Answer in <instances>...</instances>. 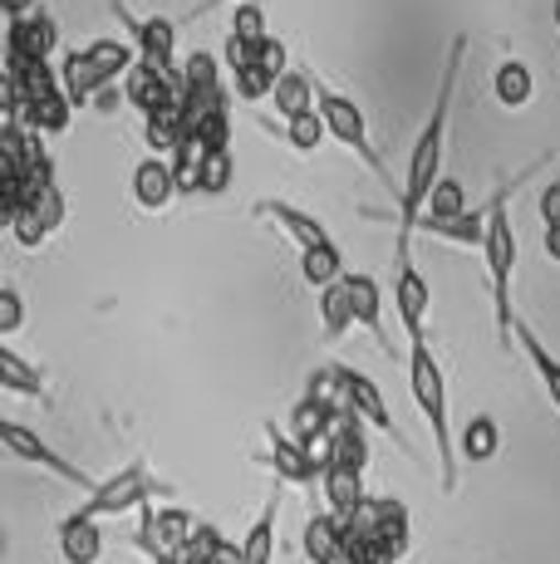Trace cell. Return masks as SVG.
I'll return each mask as SVG.
<instances>
[{
    "mask_svg": "<svg viewBox=\"0 0 560 564\" xmlns=\"http://www.w3.org/2000/svg\"><path fill=\"white\" fill-rule=\"evenodd\" d=\"M462 54H467V40H452L448 69L438 79V99H433V118L423 123L413 143V158H408V177L398 182V260H408V236L423 226L428 202H433L438 182H443V143H448V118H452V89H457V69Z\"/></svg>",
    "mask_w": 560,
    "mask_h": 564,
    "instance_id": "cell-1",
    "label": "cell"
},
{
    "mask_svg": "<svg viewBox=\"0 0 560 564\" xmlns=\"http://www.w3.org/2000/svg\"><path fill=\"white\" fill-rule=\"evenodd\" d=\"M408 388H413V403L433 427V447H438V476H443V491H457V442H452V422H448V383L443 368H438L433 349L423 344H408Z\"/></svg>",
    "mask_w": 560,
    "mask_h": 564,
    "instance_id": "cell-2",
    "label": "cell"
},
{
    "mask_svg": "<svg viewBox=\"0 0 560 564\" xmlns=\"http://www.w3.org/2000/svg\"><path fill=\"white\" fill-rule=\"evenodd\" d=\"M487 270H492V295H497V334L502 344H511L516 314H511V270H516V231H511V212H506V187L492 197V226H487Z\"/></svg>",
    "mask_w": 560,
    "mask_h": 564,
    "instance_id": "cell-3",
    "label": "cell"
},
{
    "mask_svg": "<svg viewBox=\"0 0 560 564\" xmlns=\"http://www.w3.org/2000/svg\"><path fill=\"white\" fill-rule=\"evenodd\" d=\"M158 496H168V486H163V481H153V471H148L143 462H128L118 476L99 481V491H94V496H84V501H79V516L104 520V516L148 511V506H153Z\"/></svg>",
    "mask_w": 560,
    "mask_h": 564,
    "instance_id": "cell-4",
    "label": "cell"
},
{
    "mask_svg": "<svg viewBox=\"0 0 560 564\" xmlns=\"http://www.w3.org/2000/svg\"><path fill=\"white\" fill-rule=\"evenodd\" d=\"M114 15L128 25V40L138 45V64L158 69L163 79H177L182 84V69H177V25L163 15H133L123 0H109Z\"/></svg>",
    "mask_w": 560,
    "mask_h": 564,
    "instance_id": "cell-5",
    "label": "cell"
},
{
    "mask_svg": "<svg viewBox=\"0 0 560 564\" xmlns=\"http://www.w3.org/2000/svg\"><path fill=\"white\" fill-rule=\"evenodd\" d=\"M315 108H320V118L330 123V133L340 138L344 148H354L364 162H369V172L384 182V187H394V172L384 167V158L374 153V143H369V128H364V113H359V104L354 99H344V94L335 89H325V84H315Z\"/></svg>",
    "mask_w": 560,
    "mask_h": 564,
    "instance_id": "cell-6",
    "label": "cell"
},
{
    "mask_svg": "<svg viewBox=\"0 0 560 564\" xmlns=\"http://www.w3.org/2000/svg\"><path fill=\"white\" fill-rule=\"evenodd\" d=\"M0 442H6V452L10 457H20V462H30V466H45L50 476H60L64 486H74V491H84V496H94L99 491V481H94L89 471H84L79 462H69V457H60L55 447H50L40 432H30V427H20V422H0Z\"/></svg>",
    "mask_w": 560,
    "mask_h": 564,
    "instance_id": "cell-7",
    "label": "cell"
},
{
    "mask_svg": "<svg viewBox=\"0 0 560 564\" xmlns=\"http://www.w3.org/2000/svg\"><path fill=\"white\" fill-rule=\"evenodd\" d=\"M335 378H340V388H344V403L359 412L369 427H379V432H389L394 442H403V432L394 427V412H389V403H384V393H379V383H374L369 373H359V368H349V364H335Z\"/></svg>",
    "mask_w": 560,
    "mask_h": 564,
    "instance_id": "cell-8",
    "label": "cell"
},
{
    "mask_svg": "<svg viewBox=\"0 0 560 564\" xmlns=\"http://www.w3.org/2000/svg\"><path fill=\"white\" fill-rule=\"evenodd\" d=\"M394 305H398V319L408 329V344H423V319H428V305H433V285L423 280V270L413 260H398V280H394Z\"/></svg>",
    "mask_w": 560,
    "mask_h": 564,
    "instance_id": "cell-9",
    "label": "cell"
},
{
    "mask_svg": "<svg viewBox=\"0 0 560 564\" xmlns=\"http://www.w3.org/2000/svg\"><path fill=\"white\" fill-rule=\"evenodd\" d=\"M266 437H271V466H276L280 481L305 486V491H310L315 481H325V462L310 457V452L300 447L295 437H286V432L276 427V422H266Z\"/></svg>",
    "mask_w": 560,
    "mask_h": 564,
    "instance_id": "cell-10",
    "label": "cell"
},
{
    "mask_svg": "<svg viewBox=\"0 0 560 564\" xmlns=\"http://www.w3.org/2000/svg\"><path fill=\"white\" fill-rule=\"evenodd\" d=\"M55 45H60L55 15H45V10H30V15L10 20V54H20V59H50Z\"/></svg>",
    "mask_w": 560,
    "mask_h": 564,
    "instance_id": "cell-11",
    "label": "cell"
},
{
    "mask_svg": "<svg viewBox=\"0 0 560 564\" xmlns=\"http://www.w3.org/2000/svg\"><path fill=\"white\" fill-rule=\"evenodd\" d=\"M104 555V530L89 516H64L60 520V560L64 564H99Z\"/></svg>",
    "mask_w": 560,
    "mask_h": 564,
    "instance_id": "cell-12",
    "label": "cell"
},
{
    "mask_svg": "<svg viewBox=\"0 0 560 564\" xmlns=\"http://www.w3.org/2000/svg\"><path fill=\"white\" fill-rule=\"evenodd\" d=\"M177 192H182L177 172H172L168 158H143L133 167V197H138V206H148V212H163Z\"/></svg>",
    "mask_w": 560,
    "mask_h": 564,
    "instance_id": "cell-13",
    "label": "cell"
},
{
    "mask_svg": "<svg viewBox=\"0 0 560 564\" xmlns=\"http://www.w3.org/2000/svg\"><path fill=\"white\" fill-rule=\"evenodd\" d=\"M349 300H354V324H364V329L379 339V349L394 359V344L389 334H384V290L374 275H349Z\"/></svg>",
    "mask_w": 560,
    "mask_h": 564,
    "instance_id": "cell-14",
    "label": "cell"
},
{
    "mask_svg": "<svg viewBox=\"0 0 560 564\" xmlns=\"http://www.w3.org/2000/svg\"><path fill=\"white\" fill-rule=\"evenodd\" d=\"M305 560L310 564H344V520L340 516H310L305 520Z\"/></svg>",
    "mask_w": 560,
    "mask_h": 564,
    "instance_id": "cell-15",
    "label": "cell"
},
{
    "mask_svg": "<svg viewBox=\"0 0 560 564\" xmlns=\"http://www.w3.org/2000/svg\"><path fill=\"white\" fill-rule=\"evenodd\" d=\"M320 491H325V501H330V516H340V520H349L364 501H369V496H364V471H349V466H335V462L325 466Z\"/></svg>",
    "mask_w": 560,
    "mask_h": 564,
    "instance_id": "cell-16",
    "label": "cell"
},
{
    "mask_svg": "<svg viewBox=\"0 0 560 564\" xmlns=\"http://www.w3.org/2000/svg\"><path fill=\"white\" fill-rule=\"evenodd\" d=\"M330 462L335 466H349V471H364L369 466V437H364V417L359 412H344L340 427H335V442H330ZM325 462V466H330Z\"/></svg>",
    "mask_w": 560,
    "mask_h": 564,
    "instance_id": "cell-17",
    "label": "cell"
},
{
    "mask_svg": "<svg viewBox=\"0 0 560 564\" xmlns=\"http://www.w3.org/2000/svg\"><path fill=\"white\" fill-rule=\"evenodd\" d=\"M256 212H261V216H276V221L286 226L290 236H295V246H300V251H315V246H325V241H330V231H325V226H320L310 212H300V206H290V202H261V206H256Z\"/></svg>",
    "mask_w": 560,
    "mask_h": 564,
    "instance_id": "cell-18",
    "label": "cell"
},
{
    "mask_svg": "<svg viewBox=\"0 0 560 564\" xmlns=\"http://www.w3.org/2000/svg\"><path fill=\"white\" fill-rule=\"evenodd\" d=\"M511 339L526 349V359H531V368H536V373H541V383H546V393H551V403L560 408V359H556L551 349H546V344H541V334H536L526 319H516Z\"/></svg>",
    "mask_w": 560,
    "mask_h": 564,
    "instance_id": "cell-19",
    "label": "cell"
},
{
    "mask_svg": "<svg viewBox=\"0 0 560 564\" xmlns=\"http://www.w3.org/2000/svg\"><path fill=\"white\" fill-rule=\"evenodd\" d=\"M502 447V432H497V417L492 412H477V417H467V427H462L457 437V452L462 462H492Z\"/></svg>",
    "mask_w": 560,
    "mask_h": 564,
    "instance_id": "cell-20",
    "label": "cell"
},
{
    "mask_svg": "<svg viewBox=\"0 0 560 564\" xmlns=\"http://www.w3.org/2000/svg\"><path fill=\"white\" fill-rule=\"evenodd\" d=\"M492 94H497L502 108H526V104H531V94H536L531 69H526L521 59L497 64V74H492Z\"/></svg>",
    "mask_w": 560,
    "mask_h": 564,
    "instance_id": "cell-21",
    "label": "cell"
},
{
    "mask_svg": "<svg viewBox=\"0 0 560 564\" xmlns=\"http://www.w3.org/2000/svg\"><path fill=\"white\" fill-rule=\"evenodd\" d=\"M276 520H280V496H271L266 511L256 516V525L246 530V540H241L246 564H271L276 560Z\"/></svg>",
    "mask_w": 560,
    "mask_h": 564,
    "instance_id": "cell-22",
    "label": "cell"
},
{
    "mask_svg": "<svg viewBox=\"0 0 560 564\" xmlns=\"http://www.w3.org/2000/svg\"><path fill=\"white\" fill-rule=\"evenodd\" d=\"M300 270H305V280L315 290H330V285H340L349 270H344V256H340V246L335 241H325V246H315V251H300Z\"/></svg>",
    "mask_w": 560,
    "mask_h": 564,
    "instance_id": "cell-23",
    "label": "cell"
},
{
    "mask_svg": "<svg viewBox=\"0 0 560 564\" xmlns=\"http://www.w3.org/2000/svg\"><path fill=\"white\" fill-rule=\"evenodd\" d=\"M271 99H276V113L290 123V118H300V113H310V108H315V84H310L300 69H290L286 79L276 84Z\"/></svg>",
    "mask_w": 560,
    "mask_h": 564,
    "instance_id": "cell-24",
    "label": "cell"
},
{
    "mask_svg": "<svg viewBox=\"0 0 560 564\" xmlns=\"http://www.w3.org/2000/svg\"><path fill=\"white\" fill-rule=\"evenodd\" d=\"M0 388H6V393L40 398V393H45V378H40V368H30V364L6 344V349H0Z\"/></svg>",
    "mask_w": 560,
    "mask_h": 564,
    "instance_id": "cell-25",
    "label": "cell"
},
{
    "mask_svg": "<svg viewBox=\"0 0 560 564\" xmlns=\"http://www.w3.org/2000/svg\"><path fill=\"white\" fill-rule=\"evenodd\" d=\"M320 319H325V339H340L344 329L354 324V300H349V275L340 285L320 290Z\"/></svg>",
    "mask_w": 560,
    "mask_h": 564,
    "instance_id": "cell-26",
    "label": "cell"
},
{
    "mask_svg": "<svg viewBox=\"0 0 560 564\" xmlns=\"http://www.w3.org/2000/svg\"><path fill=\"white\" fill-rule=\"evenodd\" d=\"M153 535L163 540L172 555H177V550L192 545V535H197V520H192V511H182V506H163V511H153Z\"/></svg>",
    "mask_w": 560,
    "mask_h": 564,
    "instance_id": "cell-27",
    "label": "cell"
},
{
    "mask_svg": "<svg viewBox=\"0 0 560 564\" xmlns=\"http://www.w3.org/2000/svg\"><path fill=\"white\" fill-rule=\"evenodd\" d=\"M69 94H55V99H40V104H30L25 108V128L30 133H40V138H50V133H64L69 128Z\"/></svg>",
    "mask_w": 560,
    "mask_h": 564,
    "instance_id": "cell-28",
    "label": "cell"
},
{
    "mask_svg": "<svg viewBox=\"0 0 560 564\" xmlns=\"http://www.w3.org/2000/svg\"><path fill=\"white\" fill-rule=\"evenodd\" d=\"M487 226H492V206L487 212H462L457 221L428 226V231L443 236V241H457V246H487Z\"/></svg>",
    "mask_w": 560,
    "mask_h": 564,
    "instance_id": "cell-29",
    "label": "cell"
},
{
    "mask_svg": "<svg viewBox=\"0 0 560 564\" xmlns=\"http://www.w3.org/2000/svg\"><path fill=\"white\" fill-rule=\"evenodd\" d=\"M212 148L202 143V138H182L177 143V153H172V172H177V187L182 192H197V182H202V162H207Z\"/></svg>",
    "mask_w": 560,
    "mask_h": 564,
    "instance_id": "cell-30",
    "label": "cell"
},
{
    "mask_svg": "<svg viewBox=\"0 0 560 564\" xmlns=\"http://www.w3.org/2000/svg\"><path fill=\"white\" fill-rule=\"evenodd\" d=\"M462 212H467V192H462V182H457V177H443V182H438V192H433V202H428V216H423V226H443V221H457Z\"/></svg>",
    "mask_w": 560,
    "mask_h": 564,
    "instance_id": "cell-31",
    "label": "cell"
},
{
    "mask_svg": "<svg viewBox=\"0 0 560 564\" xmlns=\"http://www.w3.org/2000/svg\"><path fill=\"white\" fill-rule=\"evenodd\" d=\"M286 138H290V148H295V153H315V148L330 138V123L320 118V108H310V113L290 118V123H286Z\"/></svg>",
    "mask_w": 560,
    "mask_h": 564,
    "instance_id": "cell-32",
    "label": "cell"
},
{
    "mask_svg": "<svg viewBox=\"0 0 560 564\" xmlns=\"http://www.w3.org/2000/svg\"><path fill=\"white\" fill-rule=\"evenodd\" d=\"M231 35H241L246 45H266V40H271V30H266V15H261V6H256V0H241V6H236Z\"/></svg>",
    "mask_w": 560,
    "mask_h": 564,
    "instance_id": "cell-33",
    "label": "cell"
},
{
    "mask_svg": "<svg viewBox=\"0 0 560 564\" xmlns=\"http://www.w3.org/2000/svg\"><path fill=\"white\" fill-rule=\"evenodd\" d=\"M231 79H236V94H241V99H271V94H276V74H266L261 69V64H251V69H241V74H231Z\"/></svg>",
    "mask_w": 560,
    "mask_h": 564,
    "instance_id": "cell-34",
    "label": "cell"
},
{
    "mask_svg": "<svg viewBox=\"0 0 560 564\" xmlns=\"http://www.w3.org/2000/svg\"><path fill=\"white\" fill-rule=\"evenodd\" d=\"M226 187H231V148L207 153V162H202V182H197V192H226Z\"/></svg>",
    "mask_w": 560,
    "mask_h": 564,
    "instance_id": "cell-35",
    "label": "cell"
},
{
    "mask_svg": "<svg viewBox=\"0 0 560 564\" xmlns=\"http://www.w3.org/2000/svg\"><path fill=\"white\" fill-rule=\"evenodd\" d=\"M192 138H202L212 153H222V148L231 143V108H217V113H207V118L197 123V133H192Z\"/></svg>",
    "mask_w": 560,
    "mask_h": 564,
    "instance_id": "cell-36",
    "label": "cell"
},
{
    "mask_svg": "<svg viewBox=\"0 0 560 564\" xmlns=\"http://www.w3.org/2000/svg\"><path fill=\"white\" fill-rule=\"evenodd\" d=\"M20 314H25V305H20V290L15 285H0V334H15L20 329Z\"/></svg>",
    "mask_w": 560,
    "mask_h": 564,
    "instance_id": "cell-37",
    "label": "cell"
},
{
    "mask_svg": "<svg viewBox=\"0 0 560 564\" xmlns=\"http://www.w3.org/2000/svg\"><path fill=\"white\" fill-rule=\"evenodd\" d=\"M256 50H261V45H246L241 35H226V69H231V74L251 69V64H256Z\"/></svg>",
    "mask_w": 560,
    "mask_h": 564,
    "instance_id": "cell-38",
    "label": "cell"
},
{
    "mask_svg": "<svg viewBox=\"0 0 560 564\" xmlns=\"http://www.w3.org/2000/svg\"><path fill=\"white\" fill-rule=\"evenodd\" d=\"M256 64H261V69H266V74H276V79H286V74H290V69H286V45H280V40H276V35H271V40H266V45H261V50H256Z\"/></svg>",
    "mask_w": 560,
    "mask_h": 564,
    "instance_id": "cell-39",
    "label": "cell"
},
{
    "mask_svg": "<svg viewBox=\"0 0 560 564\" xmlns=\"http://www.w3.org/2000/svg\"><path fill=\"white\" fill-rule=\"evenodd\" d=\"M10 226H15V241H20V246H30V251H35V246L50 236V231H45V221H35V216H30V212H20Z\"/></svg>",
    "mask_w": 560,
    "mask_h": 564,
    "instance_id": "cell-40",
    "label": "cell"
},
{
    "mask_svg": "<svg viewBox=\"0 0 560 564\" xmlns=\"http://www.w3.org/2000/svg\"><path fill=\"white\" fill-rule=\"evenodd\" d=\"M536 206H541V221L546 226H560V187H556V182L541 192V202H536Z\"/></svg>",
    "mask_w": 560,
    "mask_h": 564,
    "instance_id": "cell-41",
    "label": "cell"
},
{
    "mask_svg": "<svg viewBox=\"0 0 560 564\" xmlns=\"http://www.w3.org/2000/svg\"><path fill=\"white\" fill-rule=\"evenodd\" d=\"M541 246H546V256H551V260H560V226H546Z\"/></svg>",
    "mask_w": 560,
    "mask_h": 564,
    "instance_id": "cell-42",
    "label": "cell"
},
{
    "mask_svg": "<svg viewBox=\"0 0 560 564\" xmlns=\"http://www.w3.org/2000/svg\"><path fill=\"white\" fill-rule=\"evenodd\" d=\"M177 564H212V555L197 545H187V550H177Z\"/></svg>",
    "mask_w": 560,
    "mask_h": 564,
    "instance_id": "cell-43",
    "label": "cell"
},
{
    "mask_svg": "<svg viewBox=\"0 0 560 564\" xmlns=\"http://www.w3.org/2000/svg\"><path fill=\"white\" fill-rule=\"evenodd\" d=\"M6 10H10V20H20V15H30V10H40L35 0H6Z\"/></svg>",
    "mask_w": 560,
    "mask_h": 564,
    "instance_id": "cell-44",
    "label": "cell"
},
{
    "mask_svg": "<svg viewBox=\"0 0 560 564\" xmlns=\"http://www.w3.org/2000/svg\"><path fill=\"white\" fill-rule=\"evenodd\" d=\"M556 20H560V0H556Z\"/></svg>",
    "mask_w": 560,
    "mask_h": 564,
    "instance_id": "cell-45",
    "label": "cell"
},
{
    "mask_svg": "<svg viewBox=\"0 0 560 564\" xmlns=\"http://www.w3.org/2000/svg\"><path fill=\"white\" fill-rule=\"evenodd\" d=\"M556 187H560V167H556Z\"/></svg>",
    "mask_w": 560,
    "mask_h": 564,
    "instance_id": "cell-46",
    "label": "cell"
}]
</instances>
